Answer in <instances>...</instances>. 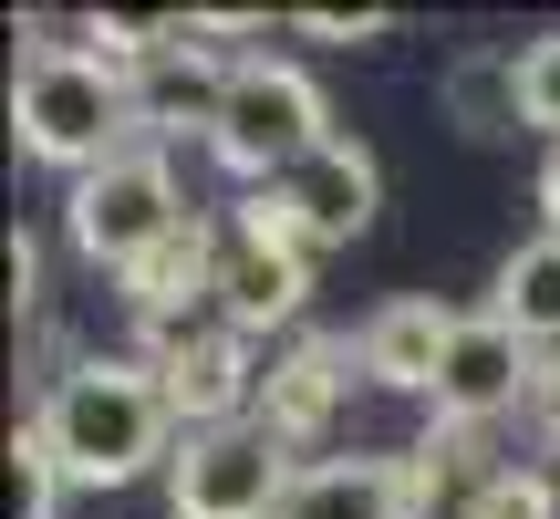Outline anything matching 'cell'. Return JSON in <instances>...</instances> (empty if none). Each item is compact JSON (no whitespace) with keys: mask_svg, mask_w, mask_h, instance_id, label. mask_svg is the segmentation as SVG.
Returning a JSON list of instances; mask_svg holds the SVG:
<instances>
[{"mask_svg":"<svg viewBox=\"0 0 560 519\" xmlns=\"http://www.w3.org/2000/svg\"><path fill=\"white\" fill-rule=\"evenodd\" d=\"M488 312H499L520 343L560 354V240H550V229H540V240H520V250L499 260V291H488Z\"/></svg>","mask_w":560,"mask_h":519,"instance_id":"cell-15","label":"cell"},{"mask_svg":"<svg viewBox=\"0 0 560 519\" xmlns=\"http://www.w3.org/2000/svg\"><path fill=\"white\" fill-rule=\"evenodd\" d=\"M62 458H52V437L42 426H11V519H52L62 509Z\"/></svg>","mask_w":560,"mask_h":519,"instance_id":"cell-18","label":"cell"},{"mask_svg":"<svg viewBox=\"0 0 560 519\" xmlns=\"http://www.w3.org/2000/svg\"><path fill=\"white\" fill-rule=\"evenodd\" d=\"M540 219H550V240H560V146H550V166H540Z\"/></svg>","mask_w":560,"mask_h":519,"instance_id":"cell-23","label":"cell"},{"mask_svg":"<svg viewBox=\"0 0 560 519\" xmlns=\"http://www.w3.org/2000/svg\"><path fill=\"white\" fill-rule=\"evenodd\" d=\"M342 343H322V333H301L291 354L260 374V405H249V426L260 437H280V447H312L322 426H332V405H342Z\"/></svg>","mask_w":560,"mask_h":519,"instance_id":"cell-11","label":"cell"},{"mask_svg":"<svg viewBox=\"0 0 560 519\" xmlns=\"http://www.w3.org/2000/svg\"><path fill=\"white\" fill-rule=\"evenodd\" d=\"M219 94H229V73L208 62V32L187 21V42L177 53H156L136 73V125L145 136H177V125H219Z\"/></svg>","mask_w":560,"mask_h":519,"instance_id":"cell-14","label":"cell"},{"mask_svg":"<svg viewBox=\"0 0 560 519\" xmlns=\"http://www.w3.org/2000/svg\"><path fill=\"white\" fill-rule=\"evenodd\" d=\"M291 447L260 437V426H208V437H177L166 458V509L177 519H280L291 509Z\"/></svg>","mask_w":560,"mask_h":519,"instance_id":"cell-5","label":"cell"},{"mask_svg":"<svg viewBox=\"0 0 560 519\" xmlns=\"http://www.w3.org/2000/svg\"><path fill=\"white\" fill-rule=\"evenodd\" d=\"M457 322L467 312H446V301H384V312L363 322L353 364L384 395H436V364H446V343H457Z\"/></svg>","mask_w":560,"mask_h":519,"instance_id":"cell-12","label":"cell"},{"mask_svg":"<svg viewBox=\"0 0 560 519\" xmlns=\"http://www.w3.org/2000/svg\"><path fill=\"white\" fill-rule=\"evenodd\" d=\"M520 125H540V136L560 146V32H540L520 53Z\"/></svg>","mask_w":560,"mask_h":519,"instance_id":"cell-19","label":"cell"},{"mask_svg":"<svg viewBox=\"0 0 560 519\" xmlns=\"http://www.w3.org/2000/svg\"><path fill=\"white\" fill-rule=\"evenodd\" d=\"M219 260H229V229L219 219H187L166 250H145L136 270H125V301H136V322H145V343H177V333H198V301H219Z\"/></svg>","mask_w":560,"mask_h":519,"instance_id":"cell-10","label":"cell"},{"mask_svg":"<svg viewBox=\"0 0 560 519\" xmlns=\"http://www.w3.org/2000/svg\"><path fill=\"white\" fill-rule=\"evenodd\" d=\"M32 426L52 437V458H62L73 488H136L156 458H177V416H166L156 364H125V354L62 364Z\"/></svg>","mask_w":560,"mask_h":519,"instance_id":"cell-1","label":"cell"},{"mask_svg":"<svg viewBox=\"0 0 560 519\" xmlns=\"http://www.w3.org/2000/svg\"><path fill=\"white\" fill-rule=\"evenodd\" d=\"M32 291H42V250H32V229H11V301L32 312Z\"/></svg>","mask_w":560,"mask_h":519,"instance_id":"cell-21","label":"cell"},{"mask_svg":"<svg viewBox=\"0 0 560 519\" xmlns=\"http://www.w3.org/2000/svg\"><path fill=\"white\" fill-rule=\"evenodd\" d=\"M529 405H540V426H550V447H560V354L540 364V395H529Z\"/></svg>","mask_w":560,"mask_h":519,"instance_id":"cell-22","label":"cell"},{"mask_svg":"<svg viewBox=\"0 0 560 519\" xmlns=\"http://www.w3.org/2000/svg\"><path fill=\"white\" fill-rule=\"evenodd\" d=\"M156 384H166V416H177V437H208V426H249V405H260V364H249V333H229V322H198V333L156 343Z\"/></svg>","mask_w":560,"mask_h":519,"instance_id":"cell-8","label":"cell"},{"mask_svg":"<svg viewBox=\"0 0 560 519\" xmlns=\"http://www.w3.org/2000/svg\"><path fill=\"white\" fill-rule=\"evenodd\" d=\"M446 104L467 115V136H509L520 125V62H457L446 73Z\"/></svg>","mask_w":560,"mask_h":519,"instance_id":"cell-16","label":"cell"},{"mask_svg":"<svg viewBox=\"0 0 560 519\" xmlns=\"http://www.w3.org/2000/svg\"><path fill=\"white\" fill-rule=\"evenodd\" d=\"M301 32H312V42H342V53H353V42H384L395 21H384V11H301Z\"/></svg>","mask_w":560,"mask_h":519,"instance_id":"cell-20","label":"cell"},{"mask_svg":"<svg viewBox=\"0 0 560 519\" xmlns=\"http://www.w3.org/2000/svg\"><path fill=\"white\" fill-rule=\"evenodd\" d=\"M457 519H560V478L550 468H488Z\"/></svg>","mask_w":560,"mask_h":519,"instance_id":"cell-17","label":"cell"},{"mask_svg":"<svg viewBox=\"0 0 560 519\" xmlns=\"http://www.w3.org/2000/svg\"><path fill=\"white\" fill-rule=\"evenodd\" d=\"M280 519H416L405 458H312L291 478V509Z\"/></svg>","mask_w":560,"mask_h":519,"instance_id":"cell-13","label":"cell"},{"mask_svg":"<svg viewBox=\"0 0 560 519\" xmlns=\"http://www.w3.org/2000/svg\"><path fill=\"white\" fill-rule=\"evenodd\" d=\"M540 395V343H520L499 312H467L457 343H446L436 364V426L446 437H467V426H499L509 405Z\"/></svg>","mask_w":560,"mask_h":519,"instance_id":"cell-7","label":"cell"},{"mask_svg":"<svg viewBox=\"0 0 560 519\" xmlns=\"http://www.w3.org/2000/svg\"><path fill=\"white\" fill-rule=\"evenodd\" d=\"M11 136H21V157L62 166V177H94L104 157H125V146L145 136L136 125V83L104 53H83V42H42L11 73Z\"/></svg>","mask_w":560,"mask_h":519,"instance_id":"cell-2","label":"cell"},{"mask_svg":"<svg viewBox=\"0 0 560 519\" xmlns=\"http://www.w3.org/2000/svg\"><path fill=\"white\" fill-rule=\"evenodd\" d=\"M198 219V208L177 198V166L156 157V146H125V157H104L94 177L62 187V229H73V250L94 260V270H136L145 250H166L177 229Z\"/></svg>","mask_w":560,"mask_h":519,"instance_id":"cell-4","label":"cell"},{"mask_svg":"<svg viewBox=\"0 0 560 519\" xmlns=\"http://www.w3.org/2000/svg\"><path fill=\"white\" fill-rule=\"evenodd\" d=\"M312 240L291 229V208L249 198L240 219H229V260H219V322L229 333H280V322H301V301H312Z\"/></svg>","mask_w":560,"mask_h":519,"instance_id":"cell-6","label":"cell"},{"mask_svg":"<svg viewBox=\"0 0 560 519\" xmlns=\"http://www.w3.org/2000/svg\"><path fill=\"white\" fill-rule=\"evenodd\" d=\"M280 208H291V229L312 250H342V240H363L374 229V198H384V166H374V146L363 136H332L322 157H301L291 177L270 187Z\"/></svg>","mask_w":560,"mask_h":519,"instance_id":"cell-9","label":"cell"},{"mask_svg":"<svg viewBox=\"0 0 560 519\" xmlns=\"http://www.w3.org/2000/svg\"><path fill=\"white\" fill-rule=\"evenodd\" d=\"M332 146V115H322V83L301 73V62H229V94H219V125H208V157L229 166V177H260L280 187L301 157H322Z\"/></svg>","mask_w":560,"mask_h":519,"instance_id":"cell-3","label":"cell"}]
</instances>
